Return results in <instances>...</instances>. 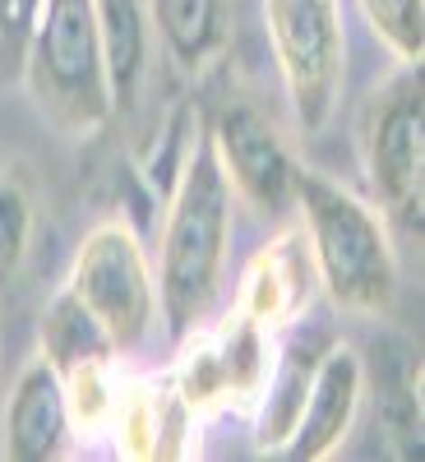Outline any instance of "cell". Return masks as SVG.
Wrapping results in <instances>:
<instances>
[{"label":"cell","mask_w":425,"mask_h":462,"mask_svg":"<svg viewBox=\"0 0 425 462\" xmlns=\"http://www.w3.org/2000/svg\"><path fill=\"white\" fill-rule=\"evenodd\" d=\"M231 213H236L231 180L213 152L208 130H195L176 167V180L167 189V226L158 245V268H152L158 315L176 342L189 337L199 324H208V310L222 287V268H226Z\"/></svg>","instance_id":"obj_1"},{"label":"cell","mask_w":425,"mask_h":462,"mask_svg":"<svg viewBox=\"0 0 425 462\" xmlns=\"http://www.w3.org/2000/svg\"><path fill=\"white\" fill-rule=\"evenodd\" d=\"M296 213L310 245L315 287L333 310L379 319L398 300V254L389 236V217L374 204L356 199L346 185L305 171L296 176Z\"/></svg>","instance_id":"obj_2"},{"label":"cell","mask_w":425,"mask_h":462,"mask_svg":"<svg viewBox=\"0 0 425 462\" xmlns=\"http://www.w3.org/2000/svg\"><path fill=\"white\" fill-rule=\"evenodd\" d=\"M23 84L47 121L69 139H93L111 125L115 102L106 84V56L93 19V0H47L28 42Z\"/></svg>","instance_id":"obj_3"},{"label":"cell","mask_w":425,"mask_h":462,"mask_svg":"<svg viewBox=\"0 0 425 462\" xmlns=\"http://www.w3.org/2000/svg\"><path fill=\"white\" fill-rule=\"evenodd\" d=\"M361 167L370 195L398 226L420 236L425 217V97L420 65H402L383 88L370 93L361 111Z\"/></svg>","instance_id":"obj_4"},{"label":"cell","mask_w":425,"mask_h":462,"mask_svg":"<svg viewBox=\"0 0 425 462\" xmlns=\"http://www.w3.org/2000/svg\"><path fill=\"white\" fill-rule=\"evenodd\" d=\"M268 47L300 134H324L346 84V32L337 0H263Z\"/></svg>","instance_id":"obj_5"},{"label":"cell","mask_w":425,"mask_h":462,"mask_svg":"<svg viewBox=\"0 0 425 462\" xmlns=\"http://www.w3.org/2000/svg\"><path fill=\"white\" fill-rule=\"evenodd\" d=\"M65 287L79 296L93 319L106 328L121 361L139 352L143 337L158 324V282H152V263L143 254V241L125 217L97 222L74 250V268Z\"/></svg>","instance_id":"obj_6"},{"label":"cell","mask_w":425,"mask_h":462,"mask_svg":"<svg viewBox=\"0 0 425 462\" xmlns=\"http://www.w3.org/2000/svg\"><path fill=\"white\" fill-rule=\"evenodd\" d=\"M268 365H273V333L231 310L222 324H199L189 337H180V361L167 379L185 411L199 420L222 407L254 411Z\"/></svg>","instance_id":"obj_7"},{"label":"cell","mask_w":425,"mask_h":462,"mask_svg":"<svg viewBox=\"0 0 425 462\" xmlns=\"http://www.w3.org/2000/svg\"><path fill=\"white\" fill-rule=\"evenodd\" d=\"M213 152L231 180V195L259 217L282 222L296 208V176L300 162L278 134V125L250 102H231L217 111V121L208 125Z\"/></svg>","instance_id":"obj_8"},{"label":"cell","mask_w":425,"mask_h":462,"mask_svg":"<svg viewBox=\"0 0 425 462\" xmlns=\"http://www.w3.org/2000/svg\"><path fill=\"white\" fill-rule=\"evenodd\" d=\"M361 393H365V361L356 346L346 342H333L319 370H315V383H310V398L300 407V420L287 439V448L278 457H291V462H319L328 453L342 448V439L352 435L356 426V411H361Z\"/></svg>","instance_id":"obj_9"},{"label":"cell","mask_w":425,"mask_h":462,"mask_svg":"<svg viewBox=\"0 0 425 462\" xmlns=\"http://www.w3.org/2000/svg\"><path fill=\"white\" fill-rule=\"evenodd\" d=\"M310 287H315V263H310L305 231L287 226L263 250H254V259L241 273V291H236L231 310H241L245 319H254L268 333H282L287 324H296L305 315Z\"/></svg>","instance_id":"obj_10"},{"label":"cell","mask_w":425,"mask_h":462,"mask_svg":"<svg viewBox=\"0 0 425 462\" xmlns=\"http://www.w3.org/2000/svg\"><path fill=\"white\" fill-rule=\"evenodd\" d=\"M0 430H5L0 453L10 462H51L65 453V444L74 435V416H69L65 379L56 374V365L47 356H37L19 370Z\"/></svg>","instance_id":"obj_11"},{"label":"cell","mask_w":425,"mask_h":462,"mask_svg":"<svg viewBox=\"0 0 425 462\" xmlns=\"http://www.w3.org/2000/svg\"><path fill=\"white\" fill-rule=\"evenodd\" d=\"M333 342H337L333 328H305L300 319L287 324V337H282V346H273V365H268L263 393L254 402V411H259L254 448L259 453H282L287 448L296 420H300V407L310 398L315 370H319V361Z\"/></svg>","instance_id":"obj_12"},{"label":"cell","mask_w":425,"mask_h":462,"mask_svg":"<svg viewBox=\"0 0 425 462\" xmlns=\"http://www.w3.org/2000/svg\"><path fill=\"white\" fill-rule=\"evenodd\" d=\"M152 37L180 74H204L231 42V0H143Z\"/></svg>","instance_id":"obj_13"},{"label":"cell","mask_w":425,"mask_h":462,"mask_svg":"<svg viewBox=\"0 0 425 462\" xmlns=\"http://www.w3.org/2000/svg\"><path fill=\"white\" fill-rule=\"evenodd\" d=\"M93 19L106 56V84L115 111H130L143 74H148V51H152V23L143 0H93Z\"/></svg>","instance_id":"obj_14"},{"label":"cell","mask_w":425,"mask_h":462,"mask_svg":"<svg viewBox=\"0 0 425 462\" xmlns=\"http://www.w3.org/2000/svg\"><path fill=\"white\" fill-rule=\"evenodd\" d=\"M37 337H42V356L56 365L60 379H74L84 370H102V365L121 361L106 328L93 319V310L69 287H60L51 296V305L42 310V333Z\"/></svg>","instance_id":"obj_15"},{"label":"cell","mask_w":425,"mask_h":462,"mask_svg":"<svg viewBox=\"0 0 425 462\" xmlns=\"http://www.w3.org/2000/svg\"><path fill=\"white\" fill-rule=\"evenodd\" d=\"M379 426L393 457H420V361L402 352L379 379Z\"/></svg>","instance_id":"obj_16"},{"label":"cell","mask_w":425,"mask_h":462,"mask_svg":"<svg viewBox=\"0 0 425 462\" xmlns=\"http://www.w3.org/2000/svg\"><path fill=\"white\" fill-rule=\"evenodd\" d=\"M370 32L402 65H420L425 56V0H356Z\"/></svg>","instance_id":"obj_17"},{"label":"cell","mask_w":425,"mask_h":462,"mask_svg":"<svg viewBox=\"0 0 425 462\" xmlns=\"http://www.w3.org/2000/svg\"><path fill=\"white\" fill-rule=\"evenodd\" d=\"M32 245V199L14 171H0V291L19 273Z\"/></svg>","instance_id":"obj_18"},{"label":"cell","mask_w":425,"mask_h":462,"mask_svg":"<svg viewBox=\"0 0 425 462\" xmlns=\"http://www.w3.org/2000/svg\"><path fill=\"white\" fill-rule=\"evenodd\" d=\"M47 0H0V79H23L28 42Z\"/></svg>","instance_id":"obj_19"}]
</instances>
